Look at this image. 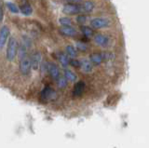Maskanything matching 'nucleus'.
Segmentation results:
<instances>
[{
    "mask_svg": "<svg viewBox=\"0 0 149 148\" xmlns=\"http://www.w3.org/2000/svg\"><path fill=\"white\" fill-rule=\"evenodd\" d=\"M18 53V43L14 38H10L7 48V58L8 61H13Z\"/></svg>",
    "mask_w": 149,
    "mask_h": 148,
    "instance_id": "1",
    "label": "nucleus"
},
{
    "mask_svg": "<svg viewBox=\"0 0 149 148\" xmlns=\"http://www.w3.org/2000/svg\"><path fill=\"white\" fill-rule=\"evenodd\" d=\"M63 11L65 14H68V15H74V14H77V13H82L81 4L68 3L66 5H64Z\"/></svg>",
    "mask_w": 149,
    "mask_h": 148,
    "instance_id": "2",
    "label": "nucleus"
},
{
    "mask_svg": "<svg viewBox=\"0 0 149 148\" xmlns=\"http://www.w3.org/2000/svg\"><path fill=\"white\" fill-rule=\"evenodd\" d=\"M109 25V21L105 18H94L91 21V26L94 29H101Z\"/></svg>",
    "mask_w": 149,
    "mask_h": 148,
    "instance_id": "3",
    "label": "nucleus"
},
{
    "mask_svg": "<svg viewBox=\"0 0 149 148\" xmlns=\"http://www.w3.org/2000/svg\"><path fill=\"white\" fill-rule=\"evenodd\" d=\"M31 59L27 58V56L20 60V71L22 75H28L31 71Z\"/></svg>",
    "mask_w": 149,
    "mask_h": 148,
    "instance_id": "4",
    "label": "nucleus"
},
{
    "mask_svg": "<svg viewBox=\"0 0 149 148\" xmlns=\"http://www.w3.org/2000/svg\"><path fill=\"white\" fill-rule=\"evenodd\" d=\"M9 34H10V31H9L8 26L5 25L0 29V50H1L4 48V46L6 45Z\"/></svg>",
    "mask_w": 149,
    "mask_h": 148,
    "instance_id": "5",
    "label": "nucleus"
},
{
    "mask_svg": "<svg viewBox=\"0 0 149 148\" xmlns=\"http://www.w3.org/2000/svg\"><path fill=\"white\" fill-rule=\"evenodd\" d=\"M42 61V57H41V53L39 51H36L33 53L32 58H31V65L32 68L34 70H38V68L40 67Z\"/></svg>",
    "mask_w": 149,
    "mask_h": 148,
    "instance_id": "6",
    "label": "nucleus"
},
{
    "mask_svg": "<svg viewBox=\"0 0 149 148\" xmlns=\"http://www.w3.org/2000/svg\"><path fill=\"white\" fill-rule=\"evenodd\" d=\"M94 41L98 46L102 48H105L109 45V38L102 34H96L94 35Z\"/></svg>",
    "mask_w": 149,
    "mask_h": 148,
    "instance_id": "7",
    "label": "nucleus"
},
{
    "mask_svg": "<svg viewBox=\"0 0 149 148\" xmlns=\"http://www.w3.org/2000/svg\"><path fill=\"white\" fill-rule=\"evenodd\" d=\"M41 99L43 101H49V100H53L56 97V92L50 89V88H45V89L41 91Z\"/></svg>",
    "mask_w": 149,
    "mask_h": 148,
    "instance_id": "8",
    "label": "nucleus"
},
{
    "mask_svg": "<svg viewBox=\"0 0 149 148\" xmlns=\"http://www.w3.org/2000/svg\"><path fill=\"white\" fill-rule=\"evenodd\" d=\"M47 69H48L49 74L50 75V76L53 78V79H58V78L60 77V70H59V68L53 63H49L48 65H47Z\"/></svg>",
    "mask_w": 149,
    "mask_h": 148,
    "instance_id": "9",
    "label": "nucleus"
},
{
    "mask_svg": "<svg viewBox=\"0 0 149 148\" xmlns=\"http://www.w3.org/2000/svg\"><path fill=\"white\" fill-rule=\"evenodd\" d=\"M85 88H86V84L85 82L83 81H78L76 85L74 87V90H73V96L74 97H79L83 94L84 90H85Z\"/></svg>",
    "mask_w": 149,
    "mask_h": 148,
    "instance_id": "10",
    "label": "nucleus"
},
{
    "mask_svg": "<svg viewBox=\"0 0 149 148\" xmlns=\"http://www.w3.org/2000/svg\"><path fill=\"white\" fill-rule=\"evenodd\" d=\"M20 11L25 16H30L33 13V8L30 6L29 2L27 0H22L20 5Z\"/></svg>",
    "mask_w": 149,
    "mask_h": 148,
    "instance_id": "11",
    "label": "nucleus"
},
{
    "mask_svg": "<svg viewBox=\"0 0 149 148\" xmlns=\"http://www.w3.org/2000/svg\"><path fill=\"white\" fill-rule=\"evenodd\" d=\"M60 32L67 36H74L77 35V30L73 28L72 26H63L60 29Z\"/></svg>",
    "mask_w": 149,
    "mask_h": 148,
    "instance_id": "12",
    "label": "nucleus"
},
{
    "mask_svg": "<svg viewBox=\"0 0 149 148\" xmlns=\"http://www.w3.org/2000/svg\"><path fill=\"white\" fill-rule=\"evenodd\" d=\"M81 8H82V12H87V13L91 12L93 10V8H94V3L88 0V1H85L81 4Z\"/></svg>",
    "mask_w": 149,
    "mask_h": 148,
    "instance_id": "13",
    "label": "nucleus"
},
{
    "mask_svg": "<svg viewBox=\"0 0 149 148\" xmlns=\"http://www.w3.org/2000/svg\"><path fill=\"white\" fill-rule=\"evenodd\" d=\"M80 68L82 69V71L83 72H85V73H90L92 71V63L90 62V61H88V60H83V61H81V66Z\"/></svg>",
    "mask_w": 149,
    "mask_h": 148,
    "instance_id": "14",
    "label": "nucleus"
},
{
    "mask_svg": "<svg viewBox=\"0 0 149 148\" xmlns=\"http://www.w3.org/2000/svg\"><path fill=\"white\" fill-rule=\"evenodd\" d=\"M91 62L94 65H100L102 62V54L100 53H93L91 55Z\"/></svg>",
    "mask_w": 149,
    "mask_h": 148,
    "instance_id": "15",
    "label": "nucleus"
},
{
    "mask_svg": "<svg viewBox=\"0 0 149 148\" xmlns=\"http://www.w3.org/2000/svg\"><path fill=\"white\" fill-rule=\"evenodd\" d=\"M58 60L59 62L62 63V65L63 67H66L69 64V59L67 57V54H64L63 52H61L58 54Z\"/></svg>",
    "mask_w": 149,
    "mask_h": 148,
    "instance_id": "16",
    "label": "nucleus"
},
{
    "mask_svg": "<svg viewBox=\"0 0 149 148\" xmlns=\"http://www.w3.org/2000/svg\"><path fill=\"white\" fill-rule=\"evenodd\" d=\"M64 77L66 78L67 80L72 81V82L77 81V76L76 74H74V72H72V71H70V70H65L64 71Z\"/></svg>",
    "mask_w": 149,
    "mask_h": 148,
    "instance_id": "17",
    "label": "nucleus"
},
{
    "mask_svg": "<svg viewBox=\"0 0 149 148\" xmlns=\"http://www.w3.org/2000/svg\"><path fill=\"white\" fill-rule=\"evenodd\" d=\"M80 30L82 32V34L84 35L88 36V38H90V36H92L93 35V30L91 28V27H88V26L83 25V26L80 27Z\"/></svg>",
    "mask_w": 149,
    "mask_h": 148,
    "instance_id": "18",
    "label": "nucleus"
},
{
    "mask_svg": "<svg viewBox=\"0 0 149 148\" xmlns=\"http://www.w3.org/2000/svg\"><path fill=\"white\" fill-rule=\"evenodd\" d=\"M65 49H66L67 56L71 57V58H74V57L77 56V49H74L73 46L69 45V46H67L66 48H65Z\"/></svg>",
    "mask_w": 149,
    "mask_h": 148,
    "instance_id": "19",
    "label": "nucleus"
},
{
    "mask_svg": "<svg viewBox=\"0 0 149 148\" xmlns=\"http://www.w3.org/2000/svg\"><path fill=\"white\" fill-rule=\"evenodd\" d=\"M6 5H7V7H8V10H10V12L14 13V14H17V13L20 12V8H19L17 7L16 4H14V3H12V2H7Z\"/></svg>",
    "mask_w": 149,
    "mask_h": 148,
    "instance_id": "20",
    "label": "nucleus"
},
{
    "mask_svg": "<svg viewBox=\"0 0 149 148\" xmlns=\"http://www.w3.org/2000/svg\"><path fill=\"white\" fill-rule=\"evenodd\" d=\"M18 55L20 60L26 57V49L23 45H21L20 47H18Z\"/></svg>",
    "mask_w": 149,
    "mask_h": 148,
    "instance_id": "21",
    "label": "nucleus"
},
{
    "mask_svg": "<svg viewBox=\"0 0 149 148\" xmlns=\"http://www.w3.org/2000/svg\"><path fill=\"white\" fill-rule=\"evenodd\" d=\"M57 85L60 89H64L67 86V79L65 77H59L57 79Z\"/></svg>",
    "mask_w": 149,
    "mask_h": 148,
    "instance_id": "22",
    "label": "nucleus"
},
{
    "mask_svg": "<svg viewBox=\"0 0 149 148\" xmlns=\"http://www.w3.org/2000/svg\"><path fill=\"white\" fill-rule=\"evenodd\" d=\"M59 22L63 26H71V24H72L71 19H69V18H66V17L61 18V19L59 20Z\"/></svg>",
    "mask_w": 149,
    "mask_h": 148,
    "instance_id": "23",
    "label": "nucleus"
},
{
    "mask_svg": "<svg viewBox=\"0 0 149 148\" xmlns=\"http://www.w3.org/2000/svg\"><path fill=\"white\" fill-rule=\"evenodd\" d=\"M69 63L71 64L73 67H74V68H80V66H81V62L78 61V60L74 59V58H72L71 60H70Z\"/></svg>",
    "mask_w": 149,
    "mask_h": 148,
    "instance_id": "24",
    "label": "nucleus"
},
{
    "mask_svg": "<svg viewBox=\"0 0 149 148\" xmlns=\"http://www.w3.org/2000/svg\"><path fill=\"white\" fill-rule=\"evenodd\" d=\"M87 16L86 15H84V14H81V15H78L77 17V24H85V22H87Z\"/></svg>",
    "mask_w": 149,
    "mask_h": 148,
    "instance_id": "25",
    "label": "nucleus"
},
{
    "mask_svg": "<svg viewBox=\"0 0 149 148\" xmlns=\"http://www.w3.org/2000/svg\"><path fill=\"white\" fill-rule=\"evenodd\" d=\"M101 54H102V60H105V61H108V60H111L114 58V55L110 52H102Z\"/></svg>",
    "mask_w": 149,
    "mask_h": 148,
    "instance_id": "26",
    "label": "nucleus"
},
{
    "mask_svg": "<svg viewBox=\"0 0 149 148\" xmlns=\"http://www.w3.org/2000/svg\"><path fill=\"white\" fill-rule=\"evenodd\" d=\"M77 49L81 50V51H85V50L87 49V45L82 43V42H77Z\"/></svg>",
    "mask_w": 149,
    "mask_h": 148,
    "instance_id": "27",
    "label": "nucleus"
},
{
    "mask_svg": "<svg viewBox=\"0 0 149 148\" xmlns=\"http://www.w3.org/2000/svg\"><path fill=\"white\" fill-rule=\"evenodd\" d=\"M63 1H67L69 3H79L81 0H63Z\"/></svg>",
    "mask_w": 149,
    "mask_h": 148,
    "instance_id": "28",
    "label": "nucleus"
},
{
    "mask_svg": "<svg viewBox=\"0 0 149 148\" xmlns=\"http://www.w3.org/2000/svg\"><path fill=\"white\" fill-rule=\"evenodd\" d=\"M2 19H3V10H2L1 5H0V22L2 21Z\"/></svg>",
    "mask_w": 149,
    "mask_h": 148,
    "instance_id": "29",
    "label": "nucleus"
}]
</instances>
